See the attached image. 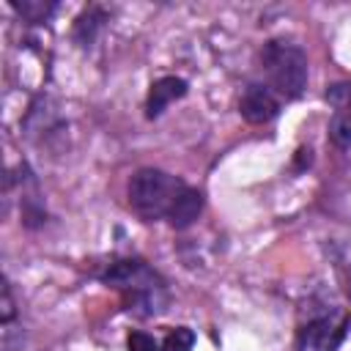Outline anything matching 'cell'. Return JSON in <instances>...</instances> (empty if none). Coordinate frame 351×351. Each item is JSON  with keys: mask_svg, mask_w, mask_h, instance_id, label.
I'll return each mask as SVG.
<instances>
[{"mask_svg": "<svg viewBox=\"0 0 351 351\" xmlns=\"http://www.w3.org/2000/svg\"><path fill=\"white\" fill-rule=\"evenodd\" d=\"M99 11L96 8H90V11H85L80 19H77V27H74V36L82 41V44H88V41H93V33H96V27L101 25V16H96Z\"/></svg>", "mask_w": 351, "mask_h": 351, "instance_id": "9c48e42d", "label": "cell"}, {"mask_svg": "<svg viewBox=\"0 0 351 351\" xmlns=\"http://www.w3.org/2000/svg\"><path fill=\"white\" fill-rule=\"evenodd\" d=\"M129 206L145 219H167L173 228H189L203 208V195L178 176L143 167L129 181Z\"/></svg>", "mask_w": 351, "mask_h": 351, "instance_id": "6da1fadb", "label": "cell"}, {"mask_svg": "<svg viewBox=\"0 0 351 351\" xmlns=\"http://www.w3.org/2000/svg\"><path fill=\"white\" fill-rule=\"evenodd\" d=\"M101 280L115 285L137 315H156L165 310V285L143 261H115Z\"/></svg>", "mask_w": 351, "mask_h": 351, "instance_id": "7a4b0ae2", "label": "cell"}, {"mask_svg": "<svg viewBox=\"0 0 351 351\" xmlns=\"http://www.w3.org/2000/svg\"><path fill=\"white\" fill-rule=\"evenodd\" d=\"M329 137H332L335 145L351 148V115L335 112V115H332V123H329Z\"/></svg>", "mask_w": 351, "mask_h": 351, "instance_id": "52a82bcc", "label": "cell"}, {"mask_svg": "<svg viewBox=\"0 0 351 351\" xmlns=\"http://www.w3.org/2000/svg\"><path fill=\"white\" fill-rule=\"evenodd\" d=\"M22 16H27V19H33V22H41V19H47V14L52 11V5H41V3H36V5H30V3H22V5H14Z\"/></svg>", "mask_w": 351, "mask_h": 351, "instance_id": "7c38bea8", "label": "cell"}, {"mask_svg": "<svg viewBox=\"0 0 351 351\" xmlns=\"http://www.w3.org/2000/svg\"><path fill=\"white\" fill-rule=\"evenodd\" d=\"M192 346H195V332L189 326H178L162 340V351H192Z\"/></svg>", "mask_w": 351, "mask_h": 351, "instance_id": "ba28073f", "label": "cell"}, {"mask_svg": "<svg viewBox=\"0 0 351 351\" xmlns=\"http://www.w3.org/2000/svg\"><path fill=\"white\" fill-rule=\"evenodd\" d=\"M261 63L266 71V85L285 99H299L307 88V55L291 41H266L261 49Z\"/></svg>", "mask_w": 351, "mask_h": 351, "instance_id": "3957f363", "label": "cell"}, {"mask_svg": "<svg viewBox=\"0 0 351 351\" xmlns=\"http://www.w3.org/2000/svg\"><path fill=\"white\" fill-rule=\"evenodd\" d=\"M239 110L250 123H269L280 112V99L266 82H250L239 99Z\"/></svg>", "mask_w": 351, "mask_h": 351, "instance_id": "5b68a950", "label": "cell"}, {"mask_svg": "<svg viewBox=\"0 0 351 351\" xmlns=\"http://www.w3.org/2000/svg\"><path fill=\"white\" fill-rule=\"evenodd\" d=\"M126 346H129V351H162V343L154 340V337L145 335V332H132V335L126 337Z\"/></svg>", "mask_w": 351, "mask_h": 351, "instance_id": "8fae6325", "label": "cell"}, {"mask_svg": "<svg viewBox=\"0 0 351 351\" xmlns=\"http://www.w3.org/2000/svg\"><path fill=\"white\" fill-rule=\"evenodd\" d=\"M181 96H186V80H181V77H162V80H156L151 85V90H148L145 115L148 118H159Z\"/></svg>", "mask_w": 351, "mask_h": 351, "instance_id": "8992f818", "label": "cell"}, {"mask_svg": "<svg viewBox=\"0 0 351 351\" xmlns=\"http://www.w3.org/2000/svg\"><path fill=\"white\" fill-rule=\"evenodd\" d=\"M329 104L335 107V112H346L351 115V85H332L326 90Z\"/></svg>", "mask_w": 351, "mask_h": 351, "instance_id": "30bf717a", "label": "cell"}, {"mask_svg": "<svg viewBox=\"0 0 351 351\" xmlns=\"http://www.w3.org/2000/svg\"><path fill=\"white\" fill-rule=\"evenodd\" d=\"M346 335V318L324 313L299 329V351H335Z\"/></svg>", "mask_w": 351, "mask_h": 351, "instance_id": "277c9868", "label": "cell"}]
</instances>
